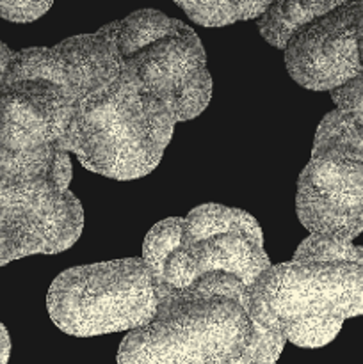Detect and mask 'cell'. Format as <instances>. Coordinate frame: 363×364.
Segmentation results:
<instances>
[{
    "mask_svg": "<svg viewBox=\"0 0 363 364\" xmlns=\"http://www.w3.org/2000/svg\"><path fill=\"white\" fill-rule=\"evenodd\" d=\"M18 57L28 71L56 85L57 146L77 155L88 171L121 174L166 146L171 112L117 43V21L50 48H23Z\"/></svg>",
    "mask_w": 363,
    "mask_h": 364,
    "instance_id": "1",
    "label": "cell"
},
{
    "mask_svg": "<svg viewBox=\"0 0 363 364\" xmlns=\"http://www.w3.org/2000/svg\"><path fill=\"white\" fill-rule=\"evenodd\" d=\"M249 315L295 347L331 343L345 320L363 315V247L310 235L290 262L260 274L249 288Z\"/></svg>",
    "mask_w": 363,
    "mask_h": 364,
    "instance_id": "2",
    "label": "cell"
},
{
    "mask_svg": "<svg viewBox=\"0 0 363 364\" xmlns=\"http://www.w3.org/2000/svg\"><path fill=\"white\" fill-rule=\"evenodd\" d=\"M253 341L249 290L233 274H203L174 290L159 283L152 322L121 340L117 364H233Z\"/></svg>",
    "mask_w": 363,
    "mask_h": 364,
    "instance_id": "3",
    "label": "cell"
},
{
    "mask_svg": "<svg viewBox=\"0 0 363 364\" xmlns=\"http://www.w3.org/2000/svg\"><path fill=\"white\" fill-rule=\"evenodd\" d=\"M52 322L77 338L148 326L159 308V279L142 258L114 259L64 270L46 297Z\"/></svg>",
    "mask_w": 363,
    "mask_h": 364,
    "instance_id": "4",
    "label": "cell"
},
{
    "mask_svg": "<svg viewBox=\"0 0 363 364\" xmlns=\"http://www.w3.org/2000/svg\"><path fill=\"white\" fill-rule=\"evenodd\" d=\"M295 206L310 235L352 242L363 231V127L342 110L317 128Z\"/></svg>",
    "mask_w": 363,
    "mask_h": 364,
    "instance_id": "5",
    "label": "cell"
},
{
    "mask_svg": "<svg viewBox=\"0 0 363 364\" xmlns=\"http://www.w3.org/2000/svg\"><path fill=\"white\" fill-rule=\"evenodd\" d=\"M358 14L359 2H340L288 41L285 66L299 85L331 92L358 77Z\"/></svg>",
    "mask_w": 363,
    "mask_h": 364,
    "instance_id": "6",
    "label": "cell"
},
{
    "mask_svg": "<svg viewBox=\"0 0 363 364\" xmlns=\"http://www.w3.org/2000/svg\"><path fill=\"white\" fill-rule=\"evenodd\" d=\"M270 267L263 249V235L251 215L241 224L221 233L198 240H184L169 256L160 283L182 290L203 274L226 272L237 276L246 288H251L260 274Z\"/></svg>",
    "mask_w": 363,
    "mask_h": 364,
    "instance_id": "7",
    "label": "cell"
},
{
    "mask_svg": "<svg viewBox=\"0 0 363 364\" xmlns=\"http://www.w3.org/2000/svg\"><path fill=\"white\" fill-rule=\"evenodd\" d=\"M84 210L70 191L0 208V267L32 255H57L78 240Z\"/></svg>",
    "mask_w": 363,
    "mask_h": 364,
    "instance_id": "8",
    "label": "cell"
},
{
    "mask_svg": "<svg viewBox=\"0 0 363 364\" xmlns=\"http://www.w3.org/2000/svg\"><path fill=\"white\" fill-rule=\"evenodd\" d=\"M338 6L340 2H270L269 9L258 18L256 25L269 45L285 50L302 27Z\"/></svg>",
    "mask_w": 363,
    "mask_h": 364,
    "instance_id": "9",
    "label": "cell"
},
{
    "mask_svg": "<svg viewBox=\"0 0 363 364\" xmlns=\"http://www.w3.org/2000/svg\"><path fill=\"white\" fill-rule=\"evenodd\" d=\"M178 7L185 11L192 21L203 27H224L242 20L260 18L270 2H185L177 0Z\"/></svg>",
    "mask_w": 363,
    "mask_h": 364,
    "instance_id": "10",
    "label": "cell"
},
{
    "mask_svg": "<svg viewBox=\"0 0 363 364\" xmlns=\"http://www.w3.org/2000/svg\"><path fill=\"white\" fill-rule=\"evenodd\" d=\"M182 228H184V217H171V219L160 220L146 235L144 245H142V259L153 276L159 279V283L162 281L167 259L180 245Z\"/></svg>",
    "mask_w": 363,
    "mask_h": 364,
    "instance_id": "11",
    "label": "cell"
},
{
    "mask_svg": "<svg viewBox=\"0 0 363 364\" xmlns=\"http://www.w3.org/2000/svg\"><path fill=\"white\" fill-rule=\"evenodd\" d=\"M285 340L281 334L265 331L253 323V341L244 355L233 364H276L283 352Z\"/></svg>",
    "mask_w": 363,
    "mask_h": 364,
    "instance_id": "12",
    "label": "cell"
},
{
    "mask_svg": "<svg viewBox=\"0 0 363 364\" xmlns=\"http://www.w3.org/2000/svg\"><path fill=\"white\" fill-rule=\"evenodd\" d=\"M356 41H358V57H359V75L342 85L340 89L331 91V100L335 102L337 109L345 105H354L362 103L363 105V2H359L358 14V27H356Z\"/></svg>",
    "mask_w": 363,
    "mask_h": 364,
    "instance_id": "13",
    "label": "cell"
},
{
    "mask_svg": "<svg viewBox=\"0 0 363 364\" xmlns=\"http://www.w3.org/2000/svg\"><path fill=\"white\" fill-rule=\"evenodd\" d=\"M52 2H0V18L16 23H28L41 18Z\"/></svg>",
    "mask_w": 363,
    "mask_h": 364,
    "instance_id": "14",
    "label": "cell"
},
{
    "mask_svg": "<svg viewBox=\"0 0 363 364\" xmlns=\"http://www.w3.org/2000/svg\"><path fill=\"white\" fill-rule=\"evenodd\" d=\"M11 355V338L4 323L0 322V364H7Z\"/></svg>",
    "mask_w": 363,
    "mask_h": 364,
    "instance_id": "15",
    "label": "cell"
}]
</instances>
